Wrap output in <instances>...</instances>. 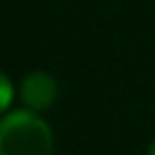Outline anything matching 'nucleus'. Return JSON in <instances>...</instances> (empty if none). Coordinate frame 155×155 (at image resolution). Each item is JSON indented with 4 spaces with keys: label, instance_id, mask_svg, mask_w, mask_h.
Segmentation results:
<instances>
[{
    "label": "nucleus",
    "instance_id": "nucleus-1",
    "mask_svg": "<svg viewBox=\"0 0 155 155\" xmlns=\"http://www.w3.org/2000/svg\"><path fill=\"white\" fill-rule=\"evenodd\" d=\"M55 135L46 119L30 110L7 112L0 119V155H53Z\"/></svg>",
    "mask_w": 155,
    "mask_h": 155
},
{
    "label": "nucleus",
    "instance_id": "nucleus-2",
    "mask_svg": "<svg viewBox=\"0 0 155 155\" xmlns=\"http://www.w3.org/2000/svg\"><path fill=\"white\" fill-rule=\"evenodd\" d=\"M59 96V84L50 73L46 71H32L23 75L18 84V98L30 112H46L55 105Z\"/></svg>",
    "mask_w": 155,
    "mask_h": 155
},
{
    "label": "nucleus",
    "instance_id": "nucleus-3",
    "mask_svg": "<svg viewBox=\"0 0 155 155\" xmlns=\"http://www.w3.org/2000/svg\"><path fill=\"white\" fill-rule=\"evenodd\" d=\"M14 96H16V89L12 84V80L7 78V73L0 71V114H5L9 110V105L14 103Z\"/></svg>",
    "mask_w": 155,
    "mask_h": 155
},
{
    "label": "nucleus",
    "instance_id": "nucleus-4",
    "mask_svg": "<svg viewBox=\"0 0 155 155\" xmlns=\"http://www.w3.org/2000/svg\"><path fill=\"white\" fill-rule=\"evenodd\" d=\"M148 155H155V139L150 141V146H148Z\"/></svg>",
    "mask_w": 155,
    "mask_h": 155
}]
</instances>
